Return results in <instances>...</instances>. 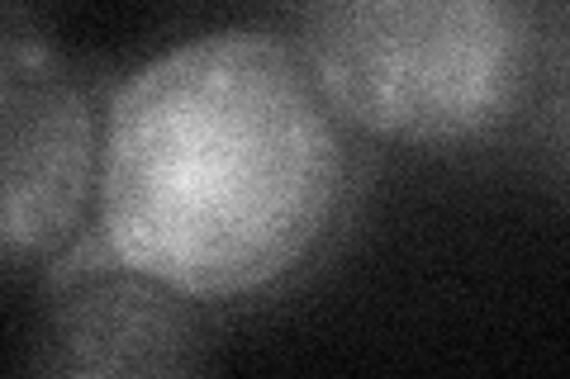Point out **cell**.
Wrapping results in <instances>:
<instances>
[{
	"label": "cell",
	"instance_id": "obj_1",
	"mask_svg": "<svg viewBox=\"0 0 570 379\" xmlns=\"http://www.w3.org/2000/svg\"><path fill=\"white\" fill-rule=\"evenodd\" d=\"M347 186V129L281 33L186 39L100 104V242L195 303L253 299L309 266Z\"/></svg>",
	"mask_w": 570,
	"mask_h": 379
},
{
	"label": "cell",
	"instance_id": "obj_4",
	"mask_svg": "<svg viewBox=\"0 0 570 379\" xmlns=\"http://www.w3.org/2000/svg\"><path fill=\"white\" fill-rule=\"evenodd\" d=\"M209 332L195 299L119 261L100 232L77 238L48 266V295L29 341L39 375H200Z\"/></svg>",
	"mask_w": 570,
	"mask_h": 379
},
{
	"label": "cell",
	"instance_id": "obj_2",
	"mask_svg": "<svg viewBox=\"0 0 570 379\" xmlns=\"http://www.w3.org/2000/svg\"><path fill=\"white\" fill-rule=\"evenodd\" d=\"M528 0H285V43L343 129L414 152L490 142L538 77Z\"/></svg>",
	"mask_w": 570,
	"mask_h": 379
},
{
	"label": "cell",
	"instance_id": "obj_3",
	"mask_svg": "<svg viewBox=\"0 0 570 379\" xmlns=\"http://www.w3.org/2000/svg\"><path fill=\"white\" fill-rule=\"evenodd\" d=\"M100 186V104L39 14L0 0V276L52 266Z\"/></svg>",
	"mask_w": 570,
	"mask_h": 379
}]
</instances>
